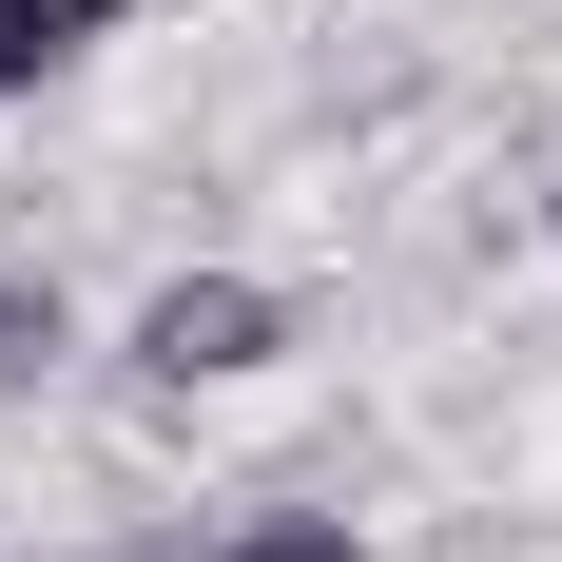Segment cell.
Wrapping results in <instances>:
<instances>
[{"label":"cell","instance_id":"cell-5","mask_svg":"<svg viewBox=\"0 0 562 562\" xmlns=\"http://www.w3.org/2000/svg\"><path fill=\"white\" fill-rule=\"evenodd\" d=\"M543 214H562V194H543Z\"/></svg>","mask_w":562,"mask_h":562},{"label":"cell","instance_id":"cell-2","mask_svg":"<svg viewBox=\"0 0 562 562\" xmlns=\"http://www.w3.org/2000/svg\"><path fill=\"white\" fill-rule=\"evenodd\" d=\"M136 0H0V98L40 78V58H78V40H116Z\"/></svg>","mask_w":562,"mask_h":562},{"label":"cell","instance_id":"cell-1","mask_svg":"<svg viewBox=\"0 0 562 562\" xmlns=\"http://www.w3.org/2000/svg\"><path fill=\"white\" fill-rule=\"evenodd\" d=\"M252 349H272V291L252 272H175L156 311H136V369H156V389H233Z\"/></svg>","mask_w":562,"mask_h":562},{"label":"cell","instance_id":"cell-3","mask_svg":"<svg viewBox=\"0 0 562 562\" xmlns=\"http://www.w3.org/2000/svg\"><path fill=\"white\" fill-rule=\"evenodd\" d=\"M58 349V272H0V369H40Z\"/></svg>","mask_w":562,"mask_h":562},{"label":"cell","instance_id":"cell-4","mask_svg":"<svg viewBox=\"0 0 562 562\" xmlns=\"http://www.w3.org/2000/svg\"><path fill=\"white\" fill-rule=\"evenodd\" d=\"M233 562H349V524H252Z\"/></svg>","mask_w":562,"mask_h":562}]
</instances>
